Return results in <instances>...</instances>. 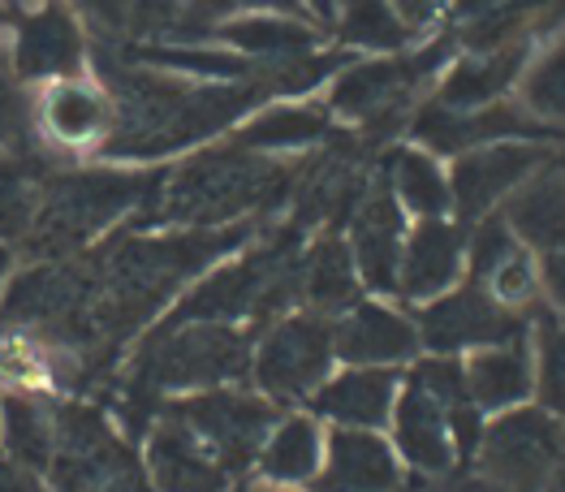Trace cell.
<instances>
[{"label":"cell","instance_id":"6da1fadb","mask_svg":"<svg viewBox=\"0 0 565 492\" xmlns=\"http://www.w3.org/2000/svg\"><path fill=\"white\" fill-rule=\"evenodd\" d=\"M104 92L113 96L117 121L104 139L108 160H160L182 148H194L221 130L242 126L255 108L273 104L268 78L242 83H190L164 69L104 65Z\"/></svg>","mask_w":565,"mask_h":492},{"label":"cell","instance_id":"7a4b0ae2","mask_svg":"<svg viewBox=\"0 0 565 492\" xmlns=\"http://www.w3.org/2000/svg\"><path fill=\"white\" fill-rule=\"evenodd\" d=\"M302 156H259L237 143L203 148L160 178L156 195L135 216V229L178 225V229H225L250 216L277 212L298 191Z\"/></svg>","mask_w":565,"mask_h":492},{"label":"cell","instance_id":"3957f363","mask_svg":"<svg viewBox=\"0 0 565 492\" xmlns=\"http://www.w3.org/2000/svg\"><path fill=\"white\" fill-rule=\"evenodd\" d=\"M164 173H126V169H74V173H47L44 199L35 212V225L26 246L40 259H70L95 234H104L126 212H139L156 195Z\"/></svg>","mask_w":565,"mask_h":492},{"label":"cell","instance_id":"277c9868","mask_svg":"<svg viewBox=\"0 0 565 492\" xmlns=\"http://www.w3.org/2000/svg\"><path fill=\"white\" fill-rule=\"evenodd\" d=\"M454 40H440L419 52H393V56H354L345 69H337L329 83L324 108L332 121H354L367 139H384L388 130L411 126L415 96L424 83L449 61Z\"/></svg>","mask_w":565,"mask_h":492},{"label":"cell","instance_id":"5b68a950","mask_svg":"<svg viewBox=\"0 0 565 492\" xmlns=\"http://www.w3.org/2000/svg\"><path fill=\"white\" fill-rule=\"evenodd\" d=\"M52 492H156L139 449L92 402H56Z\"/></svg>","mask_w":565,"mask_h":492},{"label":"cell","instance_id":"8992f818","mask_svg":"<svg viewBox=\"0 0 565 492\" xmlns=\"http://www.w3.org/2000/svg\"><path fill=\"white\" fill-rule=\"evenodd\" d=\"M337 372L332 320L316 311H285L281 320L264 324L250 350V385L273 406H307L320 385Z\"/></svg>","mask_w":565,"mask_h":492},{"label":"cell","instance_id":"52a82bcc","mask_svg":"<svg viewBox=\"0 0 565 492\" xmlns=\"http://www.w3.org/2000/svg\"><path fill=\"white\" fill-rule=\"evenodd\" d=\"M164 415H173L178 424H186L190 432L203 441V449L230 471L242 475L255 467L259 445L268 437V428L277 424L281 406H273L264 394L242 389V385H221V389H203V394H182L160 406Z\"/></svg>","mask_w":565,"mask_h":492},{"label":"cell","instance_id":"ba28073f","mask_svg":"<svg viewBox=\"0 0 565 492\" xmlns=\"http://www.w3.org/2000/svg\"><path fill=\"white\" fill-rule=\"evenodd\" d=\"M565 453V419L526 402L514 410L488 415L475 445V462L492 484L540 489Z\"/></svg>","mask_w":565,"mask_h":492},{"label":"cell","instance_id":"9c48e42d","mask_svg":"<svg viewBox=\"0 0 565 492\" xmlns=\"http://www.w3.org/2000/svg\"><path fill=\"white\" fill-rule=\"evenodd\" d=\"M415 329H419V345H424L427 354L462 359V354L483 350V345L526 338L531 320L519 315V311H510V307H501L483 286L458 281L449 295L431 298V302H424L415 311Z\"/></svg>","mask_w":565,"mask_h":492},{"label":"cell","instance_id":"30bf717a","mask_svg":"<svg viewBox=\"0 0 565 492\" xmlns=\"http://www.w3.org/2000/svg\"><path fill=\"white\" fill-rule=\"evenodd\" d=\"M548 160H553V148L548 143H531V139H501V143H483V148L454 156V164H449L454 221L462 229H471L475 221L497 212Z\"/></svg>","mask_w":565,"mask_h":492},{"label":"cell","instance_id":"8fae6325","mask_svg":"<svg viewBox=\"0 0 565 492\" xmlns=\"http://www.w3.org/2000/svg\"><path fill=\"white\" fill-rule=\"evenodd\" d=\"M406 229H411V216L402 212V203L376 173V182L363 186L345 221V243L354 255L359 281L372 298H397V264H402Z\"/></svg>","mask_w":565,"mask_h":492},{"label":"cell","instance_id":"7c38bea8","mask_svg":"<svg viewBox=\"0 0 565 492\" xmlns=\"http://www.w3.org/2000/svg\"><path fill=\"white\" fill-rule=\"evenodd\" d=\"M332 350L337 367H411L424 354L415 315L384 298H359L332 315Z\"/></svg>","mask_w":565,"mask_h":492},{"label":"cell","instance_id":"4fadbf2b","mask_svg":"<svg viewBox=\"0 0 565 492\" xmlns=\"http://www.w3.org/2000/svg\"><path fill=\"white\" fill-rule=\"evenodd\" d=\"M467 272V229L454 216L411 221L402 264H397V298L424 307L431 298L449 295Z\"/></svg>","mask_w":565,"mask_h":492},{"label":"cell","instance_id":"5bb4252c","mask_svg":"<svg viewBox=\"0 0 565 492\" xmlns=\"http://www.w3.org/2000/svg\"><path fill=\"white\" fill-rule=\"evenodd\" d=\"M406 467L384 432L367 428H329L324 462L307 492H397Z\"/></svg>","mask_w":565,"mask_h":492},{"label":"cell","instance_id":"9a60e30c","mask_svg":"<svg viewBox=\"0 0 565 492\" xmlns=\"http://www.w3.org/2000/svg\"><path fill=\"white\" fill-rule=\"evenodd\" d=\"M402 367H337L307 406L324 428L384 432L402 394Z\"/></svg>","mask_w":565,"mask_h":492},{"label":"cell","instance_id":"2e32d148","mask_svg":"<svg viewBox=\"0 0 565 492\" xmlns=\"http://www.w3.org/2000/svg\"><path fill=\"white\" fill-rule=\"evenodd\" d=\"M87 61V40L65 0H44L18 22L13 65L22 78H78Z\"/></svg>","mask_w":565,"mask_h":492},{"label":"cell","instance_id":"e0dca14e","mask_svg":"<svg viewBox=\"0 0 565 492\" xmlns=\"http://www.w3.org/2000/svg\"><path fill=\"white\" fill-rule=\"evenodd\" d=\"M147 475L156 492H225L234 475L203 449V441L173 415H156L147 428Z\"/></svg>","mask_w":565,"mask_h":492},{"label":"cell","instance_id":"ac0fdd59","mask_svg":"<svg viewBox=\"0 0 565 492\" xmlns=\"http://www.w3.org/2000/svg\"><path fill=\"white\" fill-rule=\"evenodd\" d=\"M535 44H505V49H488V52H458V61L445 65L440 83L431 99L454 108V113H475V108H488L497 99H510L519 87L522 69L531 61Z\"/></svg>","mask_w":565,"mask_h":492},{"label":"cell","instance_id":"d6986e66","mask_svg":"<svg viewBox=\"0 0 565 492\" xmlns=\"http://www.w3.org/2000/svg\"><path fill=\"white\" fill-rule=\"evenodd\" d=\"M337 135V121L332 113L320 104H307V99H273L264 108H255L242 126H234L230 143L246 151H259V156H302V151L320 148Z\"/></svg>","mask_w":565,"mask_h":492},{"label":"cell","instance_id":"ffe728a7","mask_svg":"<svg viewBox=\"0 0 565 492\" xmlns=\"http://www.w3.org/2000/svg\"><path fill=\"white\" fill-rule=\"evenodd\" d=\"M462 381H467V394H471L475 410H479L483 419L535 402L531 333H526V338H514V342L483 345V350L462 354Z\"/></svg>","mask_w":565,"mask_h":492},{"label":"cell","instance_id":"44dd1931","mask_svg":"<svg viewBox=\"0 0 565 492\" xmlns=\"http://www.w3.org/2000/svg\"><path fill=\"white\" fill-rule=\"evenodd\" d=\"M324 437L329 428L311 410H281L259 445L255 475L277 489H311L324 462Z\"/></svg>","mask_w":565,"mask_h":492},{"label":"cell","instance_id":"7402d4cb","mask_svg":"<svg viewBox=\"0 0 565 492\" xmlns=\"http://www.w3.org/2000/svg\"><path fill=\"white\" fill-rule=\"evenodd\" d=\"M531 255L565 250V160H548L497 207Z\"/></svg>","mask_w":565,"mask_h":492},{"label":"cell","instance_id":"603a6c76","mask_svg":"<svg viewBox=\"0 0 565 492\" xmlns=\"http://www.w3.org/2000/svg\"><path fill=\"white\" fill-rule=\"evenodd\" d=\"M363 298V281L354 268L350 243L341 234L324 229L311 246H302L298 255V307L316 311V315H341L345 307H354Z\"/></svg>","mask_w":565,"mask_h":492},{"label":"cell","instance_id":"cb8c5ba5","mask_svg":"<svg viewBox=\"0 0 565 492\" xmlns=\"http://www.w3.org/2000/svg\"><path fill=\"white\" fill-rule=\"evenodd\" d=\"M113 121H117L113 96L83 78H56L40 104V126L61 148H87V143L104 148V139L113 135Z\"/></svg>","mask_w":565,"mask_h":492},{"label":"cell","instance_id":"d4e9b609","mask_svg":"<svg viewBox=\"0 0 565 492\" xmlns=\"http://www.w3.org/2000/svg\"><path fill=\"white\" fill-rule=\"evenodd\" d=\"M380 178L402 203L411 221H436L454 216V191H449V169L424 151L419 143H393L380 156Z\"/></svg>","mask_w":565,"mask_h":492},{"label":"cell","instance_id":"484cf974","mask_svg":"<svg viewBox=\"0 0 565 492\" xmlns=\"http://www.w3.org/2000/svg\"><path fill=\"white\" fill-rule=\"evenodd\" d=\"M216 44L230 52L255 61V65H277L289 56L320 49V26L311 18H289V13H246V18H230L221 26L207 31Z\"/></svg>","mask_w":565,"mask_h":492},{"label":"cell","instance_id":"4316f807","mask_svg":"<svg viewBox=\"0 0 565 492\" xmlns=\"http://www.w3.org/2000/svg\"><path fill=\"white\" fill-rule=\"evenodd\" d=\"M0 437L13 462H22L26 471H47L52 445H56V406L40 394H4Z\"/></svg>","mask_w":565,"mask_h":492},{"label":"cell","instance_id":"83f0119b","mask_svg":"<svg viewBox=\"0 0 565 492\" xmlns=\"http://www.w3.org/2000/svg\"><path fill=\"white\" fill-rule=\"evenodd\" d=\"M514 99L553 135H565V31H557L540 52H531L526 69H522Z\"/></svg>","mask_w":565,"mask_h":492},{"label":"cell","instance_id":"f1b7e54d","mask_svg":"<svg viewBox=\"0 0 565 492\" xmlns=\"http://www.w3.org/2000/svg\"><path fill=\"white\" fill-rule=\"evenodd\" d=\"M337 40L345 52L367 56H393L415 44L411 26L393 13L388 0H341L337 9Z\"/></svg>","mask_w":565,"mask_h":492},{"label":"cell","instance_id":"f546056e","mask_svg":"<svg viewBox=\"0 0 565 492\" xmlns=\"http://www.w3.org/2000/svg\"><path fill=\"white\" fill-rule=\"evenodd\" d=\"M531 363H535V406L565 419V315H531Z\"/></svg>","mask_w":565,"mask_h":492},{"label":"cell","instance_id":"4dcf8cb0","mask_svg":"<svg viewBox=\"0 0 565 492\" xmlns=\"http://www.w3.org/2000/svg\"><path fill=\"white\" fill-rule=\"evenodd\" d=\"M44 169H35L26 156L0 160V238H26L44 199Z\"/></svg>","mask_w":565,"mask_h":492},{"label":"cell","instance_id":"1f68e13d","mask_svg":"<svg viewBox=\"0 0 565 492\" xmlns=\"http://www.w3.org/2000/svg\"><path fill=\"white\" fill-rule=\"evenodd\" d=\"M519 246L522 243L514 238V229L505 225L501 212H488L483 221H475L471 229H467V281L483 286Z\"/></svg>","mask_w":565,"mask_h":492},{"label":"cell","instance_id":"d6a6232c","mask_svg":"<svg viewBox=\"0 0 565 492\" xmlns=\"http://www.w3.org/2000/svg\"><path fill=\"white\" fill-rule=\"evenodd\" d=\"M246 13H289V18H311L302 0H182L178 22L190 31H212L230 18H246ZM316 22V18H311Z\"/></svg>","mask_w":565,"mask_h":492},{"label":"cell","instance_id":"836d02e7","mask_svg":"<svg viewBox=\"0 0 565 492\" xmlns=\"http://www.w3.org/2000/svg\"><path fill=\"white\" fill-rule=\"evenodd\" d=\"M535 259H540V295L548 302V311L565 315V250L535 255Z\"/></svg>","mask_w":565,"mask_h":492},{"label":"cell","instance_id":"e575fe53","mask_svg":"<svg viewBox=\"0 0 565 492\" xmlns=\"http://www.w3.org/2000/svg\"><path fill=\"white\" fill-rule=\"evenodd\" d=\"M388 4H393V13L411 26V35H424L427 26H436L440 13L449 9V0H388Z\"/></svg>","mask_w":565,"mask_h":492},{"label":"cell","instance_id":"d590c367","mask_svg":"<svg viewBox=\"0 0 565 492\" xmlns=\"http://www.w3.org/2000/svg\"><path fill=\"white\" fill-rule=\"evenodd\" d=\"M0 492H47L35 471H26L22 462H13L4 449H0Z\"/></svg>","mask_w":565,"mask_h":492},{"label":"cell","instance_id":"8d00e7d4","mask_svg":"<svg viewBox=\"0 0 565 492\" xmlns=\"http://www.w3.org/2000/svg\"><path fill=\"white\" fill-rule=\"evenodd\" d=\"M78 4H87L104 22H121L126 18V0H78Z\"/></svg>","mask_w":565,"mask_h":492},{"label":"cell","instance_id":"74e56055","mask_svg":"<svg viewBox=\"0 0 565 492\" xmlns=\"http://www.w3.org/2000/svg\"><path fill=\"white\" fill-rule=\"evenodd\" d=\"M302 4L316 22H337V9H341V0H302Z\"/></svg>","mask_w":565,"mask_h":492},{"label":"cell","instance_id":"f35d334b","mask_svg":"<svg viewBox=\"0 0 565 492\" xmlns=\"http://www.w3.org/2000/svg\"><path fill=\"white\" fill-rule=\"evenodd\" d=\"M237 492H307V489H277V484H264V480H255V484H242Z\"/></svg>","mask_w":565,"mask_h":492},{"label":"cell","instance_id":"ab89813d","mask_svg":"<svg viewBox=\"0 0 565 492\" xmlns=\"http://www.w3.org/2000/svg\"><path fill=\"white\" fill-rule=\"evenodd\" d=\"M9 259H13L9 246H0V281H4V272H9Z\"/></svg>","mask_w":565,"mask_h":492}]
</instances>
